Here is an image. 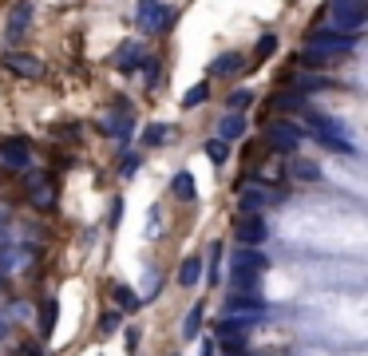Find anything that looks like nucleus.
Returning <instances> with one entry per match:
<instances>
[{
    "label": "nucleus",
    "mask_w": 368,
    "mask_h": 356,
    "mask_svg": "<svg viewBox=\"0 0 368 356\" xmlns=\"http://www.w3.org/2000/svg\"><path fill=\"white\" fill-rule=\"evenodd\" d=\"M301 119L309 123V135L317 139L321 147L341 150V155H356V147L348 143V135H344V127L337 123V119H329V115H321V111H313V107L301 111Z\"/></svg>",
    "instance_id": "1"
},
{
    "label": "nucleus",
    "mask_w": 368,
    "mask_h": 356,
    "mask_svg": "<svg viewBox=\"0 0 368 356\" xmlns=\"http://www.w3.org/2000/svg\"><path fill=\"white\" fill-rule=\"evenodd\" d=\"M135 24H139V32H147V36H167L171 24H174V8H167V0H139Z\"/></svg>",
    "instance_id": "2"
},
{
    "label": "nucleus",
    "mask_w": 368,
    "mask_h": 356,
    "mask_svg": "<svg viewBox=\"0 0 368 356\" xmlns=\"http://www.w3.org/2000/svg\"><path fill=\"white\" fill-rule=\"evenodd\" d=\"M301 139H305V127L289 123V119H273V123L266 127V135H261V143H266V147H273L277 155H297V147H301Z\"/></svg>",
    "instance_id": "3"
},
{
    "label": "nucleus",
    "mask_w": 368,
    "mask_h": 356,
    "mask_svg": "<svg viewBox=\"0 0 368 356\" xmlns=\"http://www.w3.org/2000/svg\"><path fill=\"white\" fill-rule=\"evenodd\" d=\"M332 16V32H344V36H360V24H365V0H332L329 4Z\"/></svg>",
    "instance_id": "4"
},
{
    "label": "nucleus",
    "mask_w": 368,
    "mask_h": 356,
    "mask_svg": "<svg viewBox=\"0 0 368 356\" xmlns=\"http://www.w3.org/2000/svg\"><path fill=\"white\" fill-rule=\"evenodd\" d=\"M261 313H266V305H261L258 293H230L226 305H222V317H233V320H242V325H254Z\"/></svg>",
    "instance_id": "5"
},
{
    "label": "nucleus",
    "mask_w": 368,
    "mask_h": 356,
    "mask_svg": "<svg viewBox=\"0 0 368 356\" xmlns=\"http://www.w3.org/2000/svg\"><path fill=\"white\" fill-rule=\"evenodd\" d=\"M0 63H4L13 75H20V79H32V84L48 75L44 60H40V56H28V52H4V56H0Z\"/></svg>",
    "instance_id": "6"
},
{
    "label": "nucleus",
    "mask_w": 368,
    "mask_h": 356,
    "mask_svg": "<svg viewBox=\"0 0 368 356\" xmlns=\"http://www.w3.org/2000/svg\"><path fill=\"white\" fill-rule=\"evenodd\" d=\"M233 238H238V246H261L270 238V226H266L261 214H242L233 222Z\"/></svg>",
    "instance_id": "7"
},
{
    "label": "nucleus",
    "mask_w": 368,
    "mask_h": 356,
    "mask_svg": "<svg viewBox=\"0 0 368 356\" xmlns=\"http://www.w3.org/2000/svg\"><path fill=\"white\" fill-rule=\"evenodd\" d=\"M0 159L8 162L13 171H28V162H32V147H28V139H20V135L0 139Z\"/></svg>",
    "instance_id": "8"
},
{
    "label": "nucleus",
    "mask_w": 368,
    "mask_h": 356,
    "mask_svg": "<svg viewBox=\"0 0 368 356\" xmlns=\"http://www.w3.org/2000/svg\"><path fill=\"white\" fill-rule=\"evenodd\" d=\"M28 202L36 210H44V214L56 206V186H52L48 174H28Z\"/></svg>",
    "instance_id": "9"
},
{
    "label": "nucleus",
    "mask_w": 368,
    "mask_h": 356,
    "mask_svg": "<svg viewBox=\"0 0 368 356\" xmlns=\"http://www.w3.org/2000/svg\"><path fill=\"white\" fill-rule=\"evenodd\" d=\"M238 202H242V214H261L270 206V186H242L238 183Z\"/></svg>",
    "instance_id": "10"
},
{
    "label": "nucleus",
    "mask_w": 368,
    "mask_h": 356,
    "mask_svg": "<svg viewBox=\"0 0 368 356\" xmlns=\"http://www.w3.org/2000/svg\"><path fill=\"white\" fill-rule=\"evenodd\" d=\"M245 131H250V123H245V111H226L218 123V139L222 143H238V139H245Z\"/></svg>",
    "instance_id": "11"
},
{
    "label": "nucleus",
    "mask_w": 368,
    "mask_h": 356,
    "mask_svg": "<svg viewBox=\"0 0 368 356\" xmlns=\"http://www.w3.org/2000/svg\"><path fill=\"white\" fill-rule=\"evenodd\" d=\"M143 56H147V52H143V44H139V40H123L119 48H115V56H111V63H115L119 72H135Z\"/></svg>",
    "instance_id": "12"
},
{
    "label": "nucleus",
    "mask_w": 368,
    "mask_h": 356,
    "mask_svg": "<svg viewBox=\"0 0 368 356\" xmlns=\"http://www.w3.org/2000/svg\"><path fill=\"white\" fill-rule=\"evenodd\" d=\"M309 107V99L297 91V87H285V91H277V95L270 99V115L273 111H285V115H301V111Z\"/></svg>",
    "instance_id": "13"
},
{
    "label": "nucleus",
    "mask_w": 368,
    "mask_h": 356,
    "mask_svg": "<svg viewBox=\"0 0 368 356\" xmlns=\"http://www.w3.org/2000/svg\"><path fill=\"white\" fill-rule=\"evenodd\" d=\"M242 68H245L242 52H222L218 60L210 63V79H230V75H238Z\"/></svg>",
    "instance_id": "14"
},
{
    "label": "nucleus",
    "mask_w": 368,
    "mask_h": 356,
    "mask_svg": "<svg viewBox=\"0 0 368 356\" xmlns=\"http://www.w3.org/2000/svg\"><path fill=\"white\" fill-rule=\"evenodd\" d=\"M99 131H103V135H111L115 143H127V139H131V115H123V111H111V115H103Z\"/></svg>",
    "instance_id": "15"
},
{
    "label": "nucleus",
    "mask_w": 368,
    "mask_h": 356,
    "mask_svg": "<svg viewBox=\"0 0 368 356\" xmlns=\"http://www.w3.org/2000/svg\"><path fill=\"white\" fill-rule=\"evenodd\" d=\"M28 20H32V0H20V4L13 8V16H8V24H4V36L20 40L24 36V28H28Z\"/></svg>",
    "instance_id": "16"
},
{
    "label": "nucleus",
    "mask_w": 368,
    "mask_h": 356,
    "mask_svg": "<svg viewBox=\"0 0 368 356\" xmlns=\"http://www.w3.org/2000/svg\"><path fill=\"white\" fill-rule=\"evenodd\" d=\"M277 44H282V40H277V32H261L258 44H254V56L245 60V68H261V63H266L273 52H277Z\"/></svg>",
    "instance_id": "17"
},
{
    "label": "nucleus",
    "mask_w": 368,
    "mask_h": 356,
    "mask_svg": "<svg viewBox=\"0 0 368 356\" xmlns=\"http://www.w3.org/2000/svg\"><path fill=\"white\" fill-rule=\"evenodd\" d=\"M233 265H242V270H266V265H270V258H266V254H261L258 246H238V254H233Z\"/></svg>",
    "instance_id": "18"
},
{
    "label": "nucleus",
    "mask_w": 368,
    "mask_h": 356,
    "mask_svg": "<svg viewBox=\"0 0 368 356\" xmlns=\"http://www.w3.org/2000/svg\"><path fill=\"white\" fill-rule=\"evenodd\" d=\"M258 270H242V265H233L230 270V285H233V293H258Z\"/></svg>",
    "instance_id": "19"
},
{
    "label": "nucleus",
    "mask_w": 368,
    "mask_h": 356,
    "mask_svg": "<svg viewBox=\"0 0 368 356\" xmlns=\"http://www.w3.org/2000/svg\"><path fill=\"white\" fill-rule=\"evenodd\" d=\"M171 194L178 198V202H194V194H198V190H194V174H190V171L174 174V178H171Z\"/></svg>",
    "instance_id": "20"
},
{
    "label": "nucleus",
    "mask_w": 368,
    "mask_h": 356,
    "mask_svg": "<svg viewBox=\"0 0 368 356\" xmlns=\"http://www.w3.org/2000/svg\"><path fill=\"white\" fill-rule=\"evenodd\" d=\"M198 277H202V258H198V254H190V258L178 265V285H183V289H194Z\"/></svg>",
    "instance_id": "21"
},
{
    "label": "nucleus",
    "mask_w": 368,
    "mask_h": 356,
    "mask_svg": "<svg viewBox=\"0 0 368 356\" xmlns=\"http://www.w3.org/2000/svg\"><path fill=\"white\" fill-rule=\"evenodd\" d=\"M139 75H143V84H147V87H159L162 60H159V56H143V60H139Z\"/></svg>",
    "instance_id": "22"
},
{
    "label": "nucleus",
    "mask_w": 368,
    "mask_h": 356,
    "mask_svg": "<svg viewBox=\"0 0 368 356\" xmlns=\"http://www.w3.org/2000/svg\"><path fill=\"white\" fill-rule=\"evenodd\" d=\"M289 174H293L297 183H321V167H317L313 159H293Z\"/></svg>",
    "instance_id": "23"
},
{
    "label": "nucleus",
    "mask_w": 368,
    "mask_h": 356,
    "mask_svg": "<svg viewBox=\"0 0 368 356\" xmlns=\"http://www.w3.org/2000/svg\"><path fill=\"white\" fill-rule=\"evenodd\" d=\"M250 107H254V91H250V87L226 91V111H250Z\"/></svg>",
    "instance_id": "24"
},
{
    "label": "nucleus",
    "mask_w": 368,
    "mask_h": 356,
    "mask_svg": "<svg viewBox=\"0 0 368 356\" xmlns=\"http://www.w3.org/2000/svg\"><path fill=\"white\" fill-rule=\"evenodd\" d=\"M171 135H174V131H171L167 123H151V127H147V131H143L139 139H143V147H162V143H167Z\"/></svg>",
    "instance_id": "25"
},
{
    "label": "nucleus",
    "mask_w": 368,
    "mask_h": 356,
    "mask_svg": "<svg viewBox=\"0 0 368 356\" xmlns=\"http://www.w3.org/2000/svg\"><path fill=\"white\" fill-rule=\"evenodd\" d=\"M202 150H206V159L214 162V167H222V162L230 159V143H222L218 135H214V139H206V143H202Z\"/></svg>",
    "instance_id": "26"
},
{
    "label": "nucleus",
    "mask_w": 368,
    "mask_h": 356,
    "mask_svg": "<svg viewBox=\"0 0 368 356\" xmlns=\"http://www.w3.org/2000/svg\"><path fill=\"white\" fill-rule=\"evenodd\" d=\"M206 99H210V79H202V84H194V87H190V91L183 95V107H186V111H194V107H202Z\"/></svg>",
    "instance_id": "27"
},
{
    "label": "nucleus",
    "mask_w": 368,
    "mask_h": 356,
    "mask_svg": "<svg viewBox=\"0 0 368 356\" xmlns=\"http://www.w3.org/2000/svg\"><path fill=\"white\" fill-rule=\"evenodd\" d=\"M56 317H60V305H56V301H44V305H40V336H52Z\"/></svg>",
    "instance_id": "28"
},
{
    "label": "nucleus",
    "mask_w": 368,
    "mask_h": 356,
    "mask_svg": "<svg viewBox=\"0 0 368 356\" xmlns=\"http://www.w3.org/2000/svg\"><path fill=\"white\" fill-rule=\"evenodd\" d=\"M202 317H206V305H194L190 313H186V320H183V336H186V341H194V336H198Z\"/></svg>",
    "instance_id": "29"
},
{
    "label": "nucleus",
    "mask_w": 368,
    "mask_h": 356,
    "mask_svg": "<svg viewBox=\"0 0 368 356\" xmlns=\"http://www.w3.org/2000/svg\"><path fill=\"white\" fill-rule=\"evenodd\" d=\"M111 297H115V305H119V313H127V309H135L139 305V297L131 293V289H127V285H111Z\"/></svg>",
    "instance_id": "30"
},
{
    "label": "nucleus",
    "mask_w": 368,
    "mask_h": 356,
    "mask_svg": "<svg viewBox=\"0 0 368 356\" xmlns=\"http://www.w3.org/2000/svg\"><path fill=\"white\" fill-rule=\"evenodd\" d=\"M119 325H123V313H119V309H107V313H103V320H99V332H103V336H111Z\"/></svg>",
    "instance_id": "31"
},
{
    "label": "nucleus",
    "mask_w": 368,
    "mask_h": 356,
    "mask_svg": "<svg viewBox=\"0 0 368 356\" xmlns=\"http://www.w3.org/2000/svg\"><path fill=\"white\" fill-rule=\"evenodd\" d=\"M139 162H143L139 155H123V162H119V174H123V178H131V174L139 171Z\"/></svg>",
    "instance_id": "32"
},
{
    "label": "nucleus",
    "mask_w": 368,
    "mask_h": 356,
    "mask_svg": "<svg viewBox=\"0 0 368 356\" xmlns=\"http://www.w3.org/2000/svg\"><path fill=\"white\" fill-rule=\"evenodd\" d=\"M119 218H123V198H115L107 210V226H119Z\"/></svg>",
    "instance_id": "33"
},
{
    "label": "nucleus",
    "mask_w": 368,
    "mask_h": 356,
    "mask_svg": "<svg viewBox=\"0 0 368 356\" xmlns=\"http://www.w3.org/2000/svg\"><path fill=\"white\" fill-rule=\"evenodd\" d=\"M16 356H44V353H40V344H20V353Z\"/></svg>",
    "instance_id": "34"
},
{
    "label": "nucleus",
    "mask_w": 368,
    "mask_h": 356,
    "mask_svg": "<svg viewBox=\"0 0 368 356\" xmlns=\"http://www.w3.org/2000/svg\"><path fill=\"white\" fill-rule=\"evenodd\" d=\"M135 348H139V332L131 329V332H127V353H135Z\"/></svg>",
    "instance_id": "35"
},
{
    "label": "nucleus",
    "mask_w": 368,
    "mask_h": 356,
    "mask_svg": "<svg viewBox=\"0 0 368 356\" xmlns=\"http://www.w3.org/2000/svg\"><path fill=\"white\" fill-rule=\"evenodd\" d=\"M202 356H218V344H214V341H202Z\"/></svg>",
    "instance_id": "36"
}]
</instances>
